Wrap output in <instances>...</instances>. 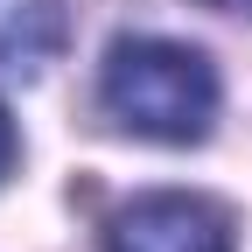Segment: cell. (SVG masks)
I'll return each mask as SVG.
<instances>
[{
	"mask_svg": "<svg viewBox=\"0 0 252 252\" xmlns=\"http://www.w3.org/2000/svg\"><path fill=\"white\" fill-rule=\"evenodd\" d=\"M98 105L112 126L161 147H189L217 126V70L203 49L168 35H119L98 70Z\"/></svg>",
	"mask_w": 252,
	"mask_h": 252,
	"instance_id": "1",
	"label": "cell"
},
{
	"mask_svg": "<svg viewBox=\"0 0 252 252\" xmlns=\"http://www.w3.org/2000/svg\"><path fill=\"white\" fill-rule=\"evenodd\" d=\"M231 210L196 189H154L112 217L105 252H231Z\"/></svg>",
	"mask_w": 252,
	"mask_h": 252,
	"instance_id": "2",
	"label": "cell"
},
{
	"mask_svg": "<svg viewBox=\"0 0 252 252\" xmlns=\"http://www.w3.org/2000/svg\"><path fill=\"white\" fill-rule=\"evenodd\" d=\"M63 42V14H56V0H35V7H21V21L0 28V70L7 77H35L49 49Z\"/></svg>",
	"mask_w": 252,
	"mask_h": 252,
	"instance_id": "3",
	"label": "cell"
},
{
	"mask_svg": "<svg viewBox=\"0 0 252 252\" xmlns=\"http://www.w3.org/2000/svg\"><path fill=\"white\" fill-rule=\"evenodd\" d=\"M14 154H21V140H14V119H7V105H0V175L14 168Z\"/></svg>",
	"mask_w": 252,
	"mask_h": 252,
	"instance_id": "4",
	"label": "cell"
},
{
	"mask_svg": "<svg viewBox=\"0 0 252 252\" xmlns=\"http://www.w3.org/2000/svg\"><path fill=\"white\" fill-rule=\"evenodd\" d=\"M203 7H217V14H252V0H203Z\"/></svg>",
	"mask_w": 252,
	"mask_h": 252,
	"instance_id": "5",
	"label": "cell"
}]
</instances>
